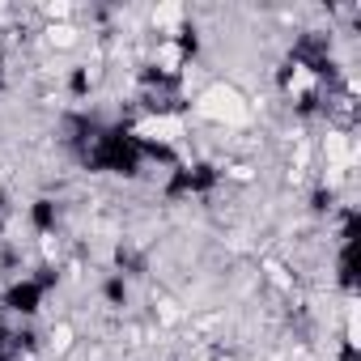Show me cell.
I'll list each match as a JSON object with an SVG mask.
<instances>
[{
  "instance_id": "1",
  "label": "cell",
  "mask_w": 361,
  "mask_h": 361,
  "mask_svg": "<svg viewBox=\"0 0 361 361\" xmlns=\"http://www.w3.org/2000/svg\"><path fill=\"white\" fill-rule=\"evenodd\" d=\"M43 353L47 357H68L73 348H77V323L73 319H56V323H47V331H43Z\"/></svg>"
}]
</instances>
